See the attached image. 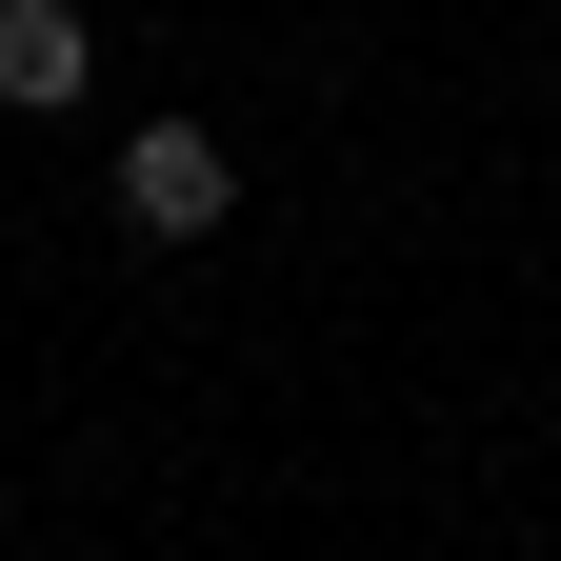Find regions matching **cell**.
I'll return each instance as SVG.
<instances>
[{
	"instance_id": "cell-1",
	"label": "cell",
	"mask_w": 561,
	"mask_h": 561,
	"mask_svg": "<svg viewBox=\"0 0 561 561\" xmlns=\"http://www.w3.org/2000/svg\"><path fill=\"white\" fill-rule=\"evenodd\" d=\"M121 221H140V241H221V221H241L221 121H121Z\"/></svg>"
},
{
	"instance_id": "cell-2",
	"label": "cell",
	"mask_w": 561,
	"mask_h": 561,
	"mask_svg": "<svg viewBox=\"0 0 561 561\" xmlns=\"http://www.w3.org/2000/svg\"><path fill=\"white\" fill-rule=\"evenodd\" d=\"M81 81H101V41H81V0H0V101H21V121H60Z\"/></svg>"
}]
</instances>
